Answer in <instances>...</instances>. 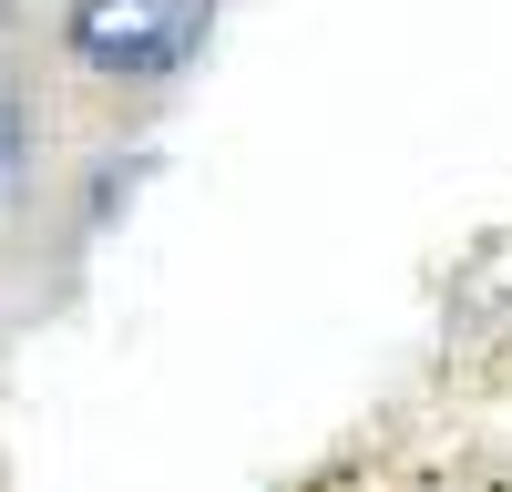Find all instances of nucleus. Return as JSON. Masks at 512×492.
I'll list each match as a JSON object with an SVG mask.
<instances>
[{
  "label": "nucleus",
  "instance_id": "f03ea898",
  "mask_svg": "<svg viewBox=\"0 0 512 492\" xmlns=\"http://www.w3.org/2000/svg\"><path fill=\"white\" fill-rule=\"evenodd\" d=\"M21 164H31V123H21V93L0 82V205L21 195Z\"/></svg>",
  "mask_w": 512,
  "mask_h": 492
},
{
  "label": "nucleus",
  "instance_id": "f257e3e1",
  "mask_svg": "<svg viewBox=\"0 0 512 492\" xmlns=\"http://www.w3.org/2000/svg\"><path fill=\"white\" fill-rule=\"evenodd\" d=\"M205 21L216 0H72V62H93L103 82H164Z\"/></svg>",
  "mask_w": 512,
  "mask_h": 492
}]
</instances>
